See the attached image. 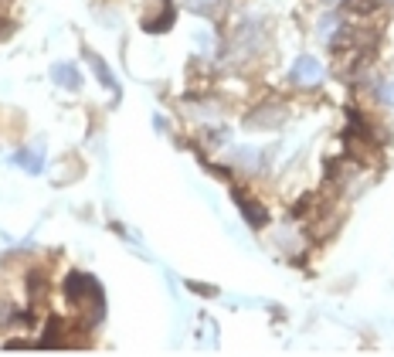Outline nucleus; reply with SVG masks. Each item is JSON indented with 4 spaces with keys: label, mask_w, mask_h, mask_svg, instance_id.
Wrapping results in <instances>:
<instances>
[{
    "label": "nucleus",
    "mask_w": 394,
    "mask_h": 357,
    "mask_svg": "<svg viewBox=\"0 0 394 357\" xmlns=\"http://www.w3.org/2000/svg\"><path fill=\"white\" fill-rule=\"evenodd\" d=\"M279 122H282V113L272 109V106H265V109H255L252 116L245 119V126L248 129H276Z\"/></svg>",
    "instance_id": "f257e3e1"
},
{
    "label": "nucleus",
    "mask_w": 394,
    "mask_h": 357,
    "mask_svg": "<svg viewBox=\"0 0 394 357\" xmlns=\"http://www.w3.org/2000/svg\"><path fill=\"white\" fill-rule=\"evenodd\" d=\"M235 201H238V204H241V211H245V218H248V221H252L255 228H262V225L269 221V211H265V208H262L259 201L245 198L241 191H235Z\"/></svg>",
    "instance_id": "f03ea898"
},
{
    "label": "nucleus",
    "mask_w": 394,
    "mask_h": 357,
    "mask_svg": "<svg viewBox=\"0 0 394 357\" xmlns=\"http://www.w3.org/2000/svg\"><path fill=\"white\" fill-rule=\"evenodd\" d=\"M319 75H323V68H319V62H316V58H299V62H296V68H292V82H303V85L319 82Z\"/></svg>",
    "instance_id": "7ed1b4c3"
},
{
    "label": "nucleus",
    "mask_w": 394,
    "mask_h": 357,
    "mask_svg": "<svg viewBox=\"0 0 394 357\" xmlns=\"http://www.w3.org/2000/svg\"><path fill=\"white\" fill-rule=\"evenodd\" d=\"M51 79L58 82V85H65V89H79V72L72 65H55L51 68Z\"/></svg>",
    "instance_id": "20e7f679"
},
{
    "label": "nucleus",
    "mask_w": 394,
    "mask_h": 357,
    "mask_svg": "<svg viewBox=\"0 0 394 357\" xmlns=\"http://www.w3.org/2000/svg\"><path fill=\"white\" fill-rule=\"evenodd\" d=\"M88 62H92V68H95V75H99V82H102L106 89H116V79L109 75V68L102 65V58H99V55H92V51H88Z\"/></svg>",
    "instance_id": "39448f33"
},
{
    "label": "nucleus",
    "mask_w": 394,
    "mask_h": 357,
    "mask_svg": "<svg viewBox=\"0 0 394 357\" xmlns=\"http://www.w3.org/2000/svg\"><path fill=\"white\" fill-rule=\"evenodd\" d=\"M14 160H17V163H24L31 174H41V150H35V154H31V150H21Z\"/></svg>",
    "instance_id": "423d86ee"
},
{
    "label": "nucleus",
    "mask_w": 394,
    "mask_h": 357,
    "mask_svg": "<svg viewBox=\"0 0 394 357\" xmlns=\"http://www.w3.org/2000/svg\"><path fill=\"white\" fill-rule=\"evenodd\" d=\"M187 7L197 10V14H211V10L218 7V0H187Z\"/></svg>",
    "instance_id": "0eeeda50"
},
{
    "label": "nucleus",
    "mask_w": 394,
    "mask_h": 357,
    "mask_svg": "<svg viewBox=\"0 0 394 357\" xmlns=\"http://www.w3.org/2000/svg\"><path fill=\"white\" fill-rule=\"evenodd\" d=\"M0 31H3V24H0Z\"/></svg>",
    "instance_id": "6e6552de"
}]
</instances>
